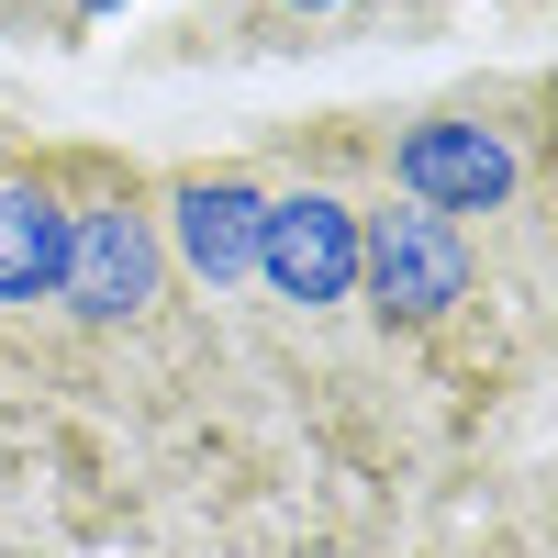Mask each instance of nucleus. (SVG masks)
Returning a JSON list of instances; mask_svg holds the SVG:
<instances>
[{"label":"nucleus","mask_w":558,"mask_h":558,"mask_svg":"<svg viewBox=\"0 0 558 558\" xmlns=\"http://www.w3.org/2000/svg\"><path fill=\"white\" fill-rule=\"evenodd\" d=\"M57 202H68V257H57V302L78 324H146L168 291V246H157V191L123 157H57Z\"/></svg>","instance_id":"1"},{"label":"nucleus","mask_w":558,"mask_h":558,"mask_svg":"<svg viewBox=\"0 0 558 558\" xmlns=\"http://www.w3.org/2000/svg\"><path fill=\"white\" fill-rule=\"evenodd\" d=\"M536 89H514V101H481V89H458V101L413 112L391 134V179L402 202H425L436 223H470V213H514L525 179H536Z\"/></svg>","instance_id":"2"},{"label":"nucleus","mask_w":558,"mask_h":558,"mask_svg":"<svg viewBox=\"0 0 558 558\" xmlns=\"http://www.w3.org/2000/svg\"><path fill=\"white\" fill-rule=\"evenodd\" d=\"M357 291L380 302L391 336H436V324L481 291V257L425 202H357Z\"/></svg>","instance_id":"3"},{"label":"nucleus","mask_w":558,"mask_h":558,"mask_svg":"<svg viewBox=\"0 0 558 558\" xmlns=\"http://www.w3.org/2000/svg\"><path fill=\"white\" fill-rule=\"evenodd\" d=\"M257 279L291 313H347L357 302V202L336 191V179L268 191V213H257Z\"/></svg>","instance_id":"4"},{"label":"nucleus","mask_w":558,"mask_h":558,"mask_svg":"<svg viewBox=\"0 0 558 558\" xmlns=\"http://www.w3.org/2000/svg\"><path fill=\"white\" fill-rule=\"evenodd\" d=\"M257 213H268V191L246 168H179L168 191H157V246L179 257V279L191 291H246L257 279Z\"/></svg>","instance_id":"5"},{"label":"nucleus","mask_w":558,"mask_h":558,"mask_svg":"<svg viewBox=\"0 0 558 558\" xmlns=\"http://www.w3.org/2000/svg\"><path fill=\"white\" fill-rule=\"evenodd\" d=\"M57 257H68V202H57V157L0 168V313L57 302Z\"/></svg>","instance_id":"6"},{"label":"nucleus","mask_w":558,"mask_h":558,"mask_svg":"<svg viewBox=\"0 0 558 558\" xmlns=\"http://www.w3.org/2000/svg\"><path fill=\"white\" fill-rule=\"evenodd\" d=\"M246 12H268V23H291L302 45H336L347 23H368L380 0H246Z\"/></svg>","instance_id":"7"},{"label":"nucleus","mask_w":558,"mask_h":558,"mask_svg":"<svg viewBox=\"0 0 558 558\" xmlns=\"http://www.w3.org/2000/svg\"><path fill=\"white\" fill-rule=\"evenodd\" d=\"M68 12H78V23H89V12H112V0H68Z\"/></svg>","instance_id":"8"}]
</instances>
